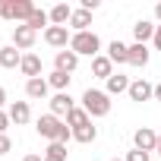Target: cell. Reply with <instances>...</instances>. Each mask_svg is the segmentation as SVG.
<instances>
[{"mask_svg":"<svg viewBox=\"0 0 161 161\" xmlns=\"http://www.w3.org/2000/svg\"><path fill=\"white\" fill-rule=\"evenodd\" d=\"M35 130H38V136L47 139V142H69V139H73V130L66 126V120H60V117H54V114L38 117Z\"/></svg>","mask_w":161,"mask_h":161,"instance_id":"6da1fadb","label":"cell"},{"mask_svg":"<svg viewBox=\"0 0 161 161\" xmlns=\"http://www.w3.org/2000/svg\"><path fill=\"white\" fill-rule=\"evenodd\" d=\"M69 51L79 54V57H92V60H95V57L101 54V38H98L95 32H73Z\"/></svg>","mask_w":161,"mask_h":161,"instance_id":"7a4b0ae2","label":"cell"},{"mask_svg":"<svg viewBox=\"0 0 161 161\" xmlns=\"http://www.w3.org/2000/svg\"><path fill=\"white\" fill-rule=\"evenodd\" d=\"M82 108L89 111V117H108L111 114V95L101 89H86L82 92Z\"/></svg>","mask_w":161,"mask_h":161,"instance_id":"3957f363","label":"cell"},{"mask_svg":"<svg viewBox=\"0 0 161 161\" xmlns=\"http://www.w3.org/2000/svg\"><path fill=\"white\" fill-rule=\"evenodd\" d=\"M38 7L32 3V0H3V19L7 22H29V16L35 13Z\"/></svg>","mask_w":161,"mask_h":161,"instance_id":"277c9868","label":"cell"},{"mask_svg":"<svg viewBox=\"0 0 161 161\" xmlns=\"http://www.w3.org/2000/svg\"><path fill=\"white\" fill-rule=\"evenodd\" d=\"M69 25H47L44 29V41L51 44V47H57V51H66L69 47Z\"/></svg>","mask_w":161,"mask_h":161,"instance_id":"5b68a950","label":"cell"},{"mask_svg":"<svg viewBox=\"0 0 161 161\" xmlns=\"http://www.w3.org/2000/svg\"><path fill=\"white\" fill-rule=\"evenodd\" d=\"M133 145H136L139 152H148V155H152V152L158 148V133H155L152 126H139V130L133 133Z\"/></svg>","mask_w":161,"mask_h":161,"instance_id":"8992f818","label":"cell"},{"mask_svg":"<svg viewBox=\"0 0 161 161\" xmlns=\"http://www.w3.org/2000/svg\"><path fill=\"white\" fill-rule=\"evenodd\" d=\"M35 38H38V32L29 29L25 22H22V25H13V47H19V51H32Z\"/></svg>","mask_w":161,"mask_h":161,"instance_id":"52a82bcc","label":"cell"},{"mask_svg":"<svg viewBox=\"0 0 161 161\" xmlns=\"http://www.w3.org/2000/svg\"><path fill=\"white\" fill-rule=\"evenodd\" d=\"M130 101H148V98H155V86L148 82V79H136V82H130Z\"/></svg>","mask_w":161,"mask_h":161,"instance_id":"ba28073f","label":"cell"},{"mask_svg":"<svg viewBox=\"0 0 161 161\" xmlns=\"http://www.w3.org/2000/svg\"><path fill=\"white\" fill-rule=\"evenodd\" d=\"M73 108H76V101L69 98V92H57V95L51 98V114H54V117H66Z\"/></svg>","mask_w":161,"mask_h":161,"instance_id":"9c48e42d","label":"cell"},{"mask_svg":"<svg viewBox=\"0 0 161 161\" xmlns=\"http://www.w3.org/2000/svg\"><path fill=\"white\" fill-rule=\"evenodd\" d=\"M79 66V54H73L69 47L66 51H57V57H54V69H60V73H73Z\"/></svg>","mask_w":161,"mask_h":161,"instance_id":"30bf717a","label":"cell"},{"mask_svg":"<svg viewBox=\"0 0 161 161\" xmlns=\"http://www.w3.org/2000/svg\"><path fill=\"white\" fill-rule=\"evenodd\" d=\"M92 76L104 79V82L114 76V63H111V57H108V54H98V57L92 60Z\"/></svg>","mask_w":161,"mask_h":161,"instance_id":"8fae6325","label":"cell"},{"mask_svg":"<svg viewBox=\"0 0 161 161\" xmlns=\"http://www.w3.org/2000/svg\"><path fill=\"white\" fill-rule=\"evenodd\" d=\"M7 114H10V120H13L16 126H22V123L32 120V108H29V101H13Z\"/></svg>","mask_w":161,"mask_h":161,"instance_id":"7c38bea8","label":"cell"},{"mask_svg":"<svg viewBox=\"0 0 161 161\" xmlns=\"http://www.w3.org/2000/svg\"><path fill=\"white\" fill-rule=\"evenodd\" d=\"M47 92H51V86H47V79L44 76H38V79H25V95L29 98H47Z\"/></svg>","mask_w":161,"mask_h":161,"instance_id":"4fadbf2b","label":"cell"},{"mask_svg":"<svg viewBox=\"0 0 161 161\" xmlns=\"http://www.w3.org/2000/svg\"><path fill=\"white\" fill-rule=\"evenodd\" d=\"M19 63H22V51L19 47H13V44L0 47V66H3V69H16Z\"/></svg>","mask_w":161,"mask_h":161,"instance_id":"5bb4252c","label":"cell"},{"mask_svg":"<svg viewBox=\"0 0 161 161\" xmlns=\"http://www.w3.org/2000/svg\"><path fill=\"white\" fill-rule=\"evenodd\" d=\"M155 22H148V19H139L136 25H133V38H136V44H145V41H152L155 38Z\"/></svg>","mask_w":161,"mask_h":161,"instance_id":"9a60e30c","label":"cell"},{"mask_svg":"<svg viewBox=\"0 0 161 161\" xmlns=\"http://www.w3.org/2000/svg\"><path fill=\"white\" fill-rule=\"evenodd\" d=\"M19 69H22V76H29V79H38V76H41V57H38V54H22V63H19Z\"/></svg>","mask_w":161,"mask_h":161,"instance_id":"2e32d148","label":"cell"},{"mask_svg":"<svg viewBox=\"0 0 161 161\" xmlns=\"http://www.w3.org/2000/svg\"><path fill=\"white\" fill-rule=\"evenodd\" d=\"M148 47L145 44H130V66H136V69H145L148 66Z\"/></svg>","mask_w":161,"mask_h":161,"instance_id":"e0dca14e","label":"cell"},{"mask_svg":"<svg viewBox=\"0 0 161 161\" xmlns=\"http://www.w3.org/2000/svg\"><path fill=\"white\" fill-rule=\"evenodd\" d=\"M108 57H111V63H130V44L111 41L108 44Z\"/></svg>","mask_w":161,"mask_h":161,"instance_id":"ac0fdd59","label":"cell"},{"mask_svg":"<svg viewBox=\"0 0 161 161\" xmlns=\"http://www.w3.org/2000/svg\"><path fill=\"white\" fill-rule=\"evenodd\" d=\"M89 25H92V13L89 10H73V19H69V29L73 32H89Z\"/></svg>","mask_w":161,"mask_h":161,"instance_id":"d6986e66","label":"cell"},{"mask_svg":"<svg viewBox=\"0 0 161 161\" xmlns=\"http://www.w3.org/2000/svg\"><path fill=\"white\" fill-rule=\"evenodd\" d=\"M89 123H92V117H89V111H86V108H73V111L66 114V126H69V130L89 126Z\"/></svg>","mask_w":161,"mask_h":161,"instance_id":"ffe728a7","label":"cell"},{"mask_svg":"<svg viewBox=\"0 0 161 161\" xmlns=\"http://www.w3.org/2000/svg\"><path fill=\"white\" fill-rule=\"evenodd\" d=\"M51 25H66L69 19H73V7H66V3H57V7H51Z\"/></svg>","mask_w":161,"mask_h":161,"instance_id":"44dd1931","label":"cell"},{"mask_svg":"<svg viewBox=\"0 0 161 161\" xmlns=\"http://www.w3.org/2000/svg\"><path fill=\"white\" fill-rule=\"evenodd\" d=\"M108 95H120V92H130V79L123 76V73H114L111 79H108V89H104Z\"/></svg>","mask_w":161,"mask_h":161,"instance_id":"7402d4cb","label":"cell"},{"mask_svg":"<svg viewBox=\"0 0 161 161\" xmlns=\"http://www.w3.org/2000/svg\"><path fill=\"white\" fill-rule=\"evenodd\" d=\"M69 79H73L69 73H60V69H54V73L47 76V86H51V89H57V92H66V89H69Z\"/></svg>","mask_w":161,"mask_h":161,"instance_id":"603a6c76","label":"cell"},{"mask_svg":"<svg viewBox=\"0 0 161 161\" xmlns=\"http://www.w3.org/2000/svg\"><path fill=\"white\" fill-rule=\"evenodd\" d=\"M73 139L76 142H82V145H89V142H95L98 139V126H79V130H73Z\"/></svg>","mask_w":161,"mask_h":161,"instance_id":"cb8c5ba5","label":"cell"},{"mask_svg":"<svg viewBox=\"0 0 161 161\" xmlns=\"http://www.w3.org/2000/svg\"><path fill=\"white\" fill-rule=\"evenodd\" d=\"M29 29H35V32H41V29H47L51 25V16L44 13V10H35L32 16H29V22H25Z\"/></svg>","mask_w":161,"mask_h":161,"instance_id":"d4e9b609","label":"cell"},{"mask_svg":"<svg viewBox=\"0 0 161 161\" xmlns=\"http://www.w3.org/2000/svg\"><path fill=\"white\" fill-rule=\"evenodd\" d=\"M44 155H51V158H63V161H66V142H47Z\"/></svg>","mask_w":161,"mask_h":161,"instance_id":"484cf974","label":"cell"},{"mask_svg":"<svg viewBox=\"0 0 161 161\" xmlns=\"http://www.w3.org/2000/svg\"><path fill=\"white\" fill-rule=\"evenodd\" d=\"M10 152H13V139H10L7 133H0V158L10 155Z\"/></svg>","mask_w":161,"mask_h":161,"instance_id":"4316f807","label":"cell"},{"mask_svg":"<svg viewBox=\"0 0 161 161\" xmlns=\"http://www.w3.org/2000/svg\"><path fill=\"white\" fill-rule=\"evenodd\" d=\"M126 161H148V152H139V148H133V152H126Z\"/></svg>","mask_w":161,"mask_h":161,"instance_id":"83f0119b","label":"cell"},{"mask_svg":"<svg viewBox=\"0 0 161 161\" xmlns=\"http://www.w3.org/2000/svg\"><path fill=\"white\" fill-rule=\"evenodd\" d=\"M10 123H13V120H10V114H7V111H0V133H7V130H10Z\"/></svg>","mask_w":161,"mask_h":161,"instance_id":"f1b7e54d","label":"cell"},{"mask_svg":"<svg viewBox=\"0 0 161 161\" xmlns=\"http://www.w3.org/2000/svg\"><path fill=\"white\" fill-rule=\"evenodd\" d=\"M152 44H155V51H161V25L155 29V38H152Z\"/></svg>","mask_w":161,"mask_h":161,"instance_id":"f546056e","label":"cell"},{"mask_svg":"<svg viewBox=\"0 0 161 161\" xmlns=\"http://www.w3.org/2000/svg\"><path fill=\"white\" fill-rule=\"evenodd\" d=\"M3 104H7V89L0 86V111H3Z\"/></svg>","mask_w":161,"mask_h":161,"instance_id":"4dcf8cb0","label":"cell"},{"mask_svg":"<svg viewBox=\"0 0 161 161\" xmlns=\"http://www.w3.org/2000/svg\"><path fill=\"white\" fill-rule=\"evenodd\" d=\"M22 161H44V155H25Z\"/></svg>","mask_w":161,"mask_h":161,"instance_id":"1f68e13d","label":"cell"},{"mask_svg":"<svg viewBox=\"0 0 161 161\" xmlns=\"http://www.w3.org/2000/svg\"><path fill=\"white\" fill-rule=\"evenodd\" d=\"M155 19H158V25H161V3H155Z\"/></svg>","mask_w":161,"mask_h":161,"instance_id":"d6a6232c","label":"cell"},{"mask_svg":"<svg viewBox=\"0 0 161 161\" xmlns=\"http://www.w3.org/2000/svg\"><path fill=\"white\" fill-rule=\"evenodd\" d=\"M155 101H161V82L155 86Z\"/></svg>","mask_w":161,"mask_h":161,"instance_id":"836d02e7","label":"cell"},{"mask_svg":"<svg viewBox=\"0 0 161 161\" xmlns=\"http://www.w3.org/2000/svg\"><path fill=\"white\" fill-rule=\"evenodd\" d=\"M44 161H63V158H51V155H44Z\"/></svg>","mask_w":161,"mask_h":161,"instance_id":"e575fe53","label":"cell"},{"mask_svg":"<svg viewBox=\"0 0 161 161\" xmlns=\"http://www.w3.org/2000/svg\"><path fill=\"white\" fill-rule=\"evenodd\" d=\"M155 152H158V155H161V133H158V148H155Z\"/></svg>","mask_w":161,"mask_h":161,"instance_id":"d590c367","label":"cell"},{"mask_svg":"<svg viewBox=\"0 0 161 161\" xmlns=\"http://www.w3.org/2000/svg\"><path fill=\"white\" fill-rule=\"evenodd\" d=\"M0 16H3V0H0Z\"/></svg>","mask_w":161,"mask_h":161,"instance_id":"8d00e7d4","label":"cell"},{"mask_svg":"<svg viewBox=\"0 0 161 161\" xmlns=\"http://www.w3.org/2000/svg\"><path fill=\"white\" fill-rule=\"evenodd\" d=\"M111 161H120V158H111Z\"/></svg>","mask_w":161,"mask_h":161,"instance_id":"74e56055","label":"cell"}]
</instances>
